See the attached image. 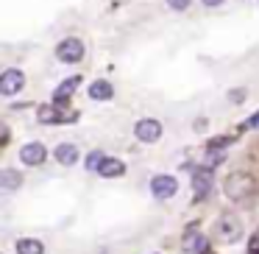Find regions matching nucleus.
Wrapping results in <instances>:
<instances>
[{
	"instance_id": "14",
	"label": "nucleus",
	"mask_w": 259,
	"mask_h": 254,
	"mask_svg": "<svg viewBox=\"0 0 259 254\" xmlns=\"http://www.w3.org/2000/svg\"><path fill=\"white\" fill-rule=\"evenodd\" d=\"M56 159H59V165H73L75 159H78V148H75L73 142H62V146L56 148Z\"/></svg>"
},
{
	"instance_id": "20",
	"label": "nucleus",
	"mask_w": 259,
	"mask_h": 254,
	"mask_svg": "<svg viewBox=\"0 0 259 254\" xmlns=\"http://www.w3.org/2000/svg\"><path fill=\"white\" fill-rule=\"evenodd\" d=\"M167 6L176 9V12H184V9L190 6V0H167Z\"/></svg>"
},
{
	"instance_id": "7",
	"label": "nucleus",
	"mask_w": 259,
	"mask_h": 254,
	"mask_svg": "<svg viewBox=\"0 0 259 254\" xmlns=\"http://www.w3.org/2000/svg\"><path fill=\"white\" fill-rule=\"evenodd\" d=\"M48 159V151L42 142H28V146H23V151H20V162L23 165H31V168H36V165H42Z\"/></svg>"
},
{
	"instance_id": "23",
	"label": "nucleus",
	"mask_w": 259,
	"mask_h": 254,
	"mask_svg": "<svg viewBox=\"0 0 259 254\" xmlns=\"http://www.w3.org/2000/svg\"><path fill=\"white\" fill-rule=\"evenodd\" d=\"M242 95H245L242 90H234V92H231V101H234V103H240V101H242Z\"/></svg>"
},
{
	"instance_id": "1",
	"label": "nucleus",
	"mask_w": 259,
	"mask_h": 254,
	"mask_svg": "<svg viewBox=\"0 0 259 254\" xmlns=\"http://www.w3.org/2000/svg\"><path fill=\"white\" fill-rule=\"evenodd\" d=\"M223 193L231 201H245V198H251L256 193V179L251 173H245V170H234V173L226 176Z\"/></svg>"
},
{
	"instance_id": "2",
	"label": "nucleus",
	"mask_w": 259,
	"mask_h": 254,
	"mask_svg": "<svg viewBox=\"0 0 259 254\" xmlns=\"http://www.w3.org/2000/svg\"><path fill=\"white\" fill-rule=\"evenodd\" d=\"M212 237L218 243H223V246H231V243H237L242 237V224L240 218H234V215H223V218L214 221V229H212Z\"/></svg>"
},
{
	"instance_id": "8",
	"label": "nucleus",
	"mask_w": 259,
	"mask_h": 254,
	"mask_svg": "<svg viewBox=\"0 0 259 254\" xmlns=\"http://www.w3.org/2000/svg\"><path fill=\"white\" fill-rule=\"evenodd\" d=\"M39 123H48V126H56V123H73V120H67V115L59 109V103H42L39 106Z\"/></svg>"
},
{
	"instance_id": "13",
	"label": "nucleus",
	"mask_w": 259,
	"mask_h": 254,
	"mask_svg": "<svg viewBox=\"0 0 259 254\" xmlns=\"http://www.w3.org/2000/svg\"><path fill=\"white\" fill-rule=\"evenodd\" d=\"M90 98L92 101H109V98H114V87L109 84V81L98 79L90 84Z\"/></svg>"
},
{
	"instance_id": "21",
	"label": "nucleus",
	"mask_w": 259,
	"mask_h": 254,
	"mask_svg": "<svg viewBox=\"0 0 259 254\" xmlns=\"http://www.w3.org/2000/svg\"><path fill=\"white\" fill-rule=\"evenodd\" d=\"M229 137H214V140L212 142H209V148H223V151H226V146H229Z\"/></svg>"
},
{
	"instance_id": "17",
	"label": "nucleus",
	"mask_w": 259,
	"mask_h": 254,
	"mask_svg": "<svg viewBox=\"0 0 259 254\" xmlns=\"http://www.w3.org/2000/svg\"><path fill=\"white\" fill-rule=\"evenodd\" d=\"M220 162H223V148H209L201 165H203V168H209V170H214Z\"/></svg>"
},
{
	"instance_id": "16",
	"label": "nucleus",
	"mask_w": 259,
	"mask_h": 254,
	"mask_svg": "<svg viewBox=\"0 0 259 254\" xmlns=\"http://www.w3.org/2000/svg\"><path fill=\"white\" fill-rule=\"evenodd\" d=\"M23 185V176L17 173V170H3L0 173V187H6V190H14V187Z\"/></svg>"
},
{
	"instance_id": "5",
	"label": "nucleus",
	"mask_w": 259,
	"mask_h": 254,
	"mask_svg": "<svg viewBox=\"0 0 259 254\" xmlns=\"http://www.w3.org/2000/svg\"><path fill=\"white\" fill-rule=\"evenodd\" d=\"M134 134H137V140H140V142H156L159 137H162V123L153 120V118H142L140 123H137Z\"/></svg>"
},
{
	"instance_id": "11",
	"label": "nucleus",
	"mask_w": 259,
	"mask_h": 254,
	"mask_svg": "<svg viewBox=\"0 0 259 254\" xmlns=\"http://www.w3.org/2000/svg\"><path fill=\"white\" fill-rule=\"evenodd\" d=\"M78 84H81V79H78V76H70L67 81H62V84L56 87V92H53V101H56L59 106H62V103H67V98L73 95L75 90H78Z\"/></svg>"
},
{
	"instance_id": "12",
	"label": "nucleus",
	"mask_w": 259,
	"mask_h": 254,
	"mask_svg": "<svg viewBox=\"0 0 259 254\" xmlns=\"http://www.w3.org/2000/svg\"><path fill=\"white\" fill-rule=\"evenodd\" d=\"M98 173H101L103 179H117V176L125 173V165L120 162V159H114V157H103V162H101V168H98Z\"/></svg>"
},
{
	"instance_id": "24",
	"label": "nucleus",
	"mask_w": 259,
	"mask_h": 254,
	"mask_svg": "<svg viewBox=\"0 0 259 254\" xmlns=\"http://www.w3.org/2000/svg\"><path fill=\"white\" fill-rule=\"evenodd\" d=\"M203 6H209V9H214V6H220V3H223V0H201Z\"/></svg>"
},
{
	"instance_id": "6",
	"label": "nucleus",
	"mask_w": 259,
	"mask_h": 254,
	"mask_svg": "<svg viewBox=\"0 0 259 254\" xmlns=\"http://www.w3.org/2000/svg\"><path fill=\"white\" fill-rule=\"evenodd\" d=\"M23 87H25V76L20 70H6V73L0 76V92L3 95H17Z\"/></svg>"
},
{
	"instance_id": "9",
	"label": "nucleus",
	"mask_w": 259,
	"mask_h": 254,
	"mask_svg": "<svg viewBox=\"0 0 259 254\" xmlns=\"http://www.w3.org/2000/svg\"><path fill=\"white\" fill-rule=\"evenodd\" d=\"M151 190L156 198H173L176 190H179V182H176L173 176H153Z\"/></svg>"
},
{
	"instance_id": "15",
	"label": "nucleus",
	"mask_w": 259,
	"mask_h": 254,
	"mask_svg": "<svg viewBox=\"0 0 259 254\" xmlns=\"http://www.w3.org/2000/svg\"><path fill=\"white\" fill-rule=\"evenodd\" d=\"M17 254H45V246L34 237H23L17 240Z\"/></svg>"
},
{
	"instance_id": "10",
	"label": "nucleus",
	"mask_w": 259,
	"mask_h": 254,
	"mask_svg": "<svg viewBox=\"0 0 259 254\" xmlns=\"http://www.w3.org/2000/svg\"><path fill=\"white\" fill-rule=\"evenodd\" d=\"M192 190H195V198H203L209 190H212V170L201 168L192 173Z\"/></svg>"
},
{
	"instance_id": "19",
	"label": "nucleus",
	"mask_w": 259,
	"mask_h": 254,
	"mask_svg": "<svg viewBox=\"0 0 259 254\" xmlns=\"http://www.w3.org/2000/svg\"><path fill=\"white\" fill-rule=\"evenodd\" d=\"M248 254H259V229L251 235V240H248Z\"/></svg>"
},
{
	"instance_id": "4",
	"label": "nucleus",
	"mask_w": 259,
	"mask_h": 254,
	"mask_svg": "<svg viewBox=\"0 0 259 254\" xmlns=\"http://www.w3.org/2000/svg\"><path fill=\"white\" fill-rule=\"evenodd\" d=\"M181 248H184L187 254H206L209 243H206V237H203L201 226H190V229L184 232V237H181Z\"/></svg>"
},
{
	"instance_id": "18",
	"label": "nucleus",
	"mask_w": 259,
	"mask_h": 254,
	"mask_svg": "<svg viewBox=\"0 0 259 254\" xmlns=\"http://www.w3.org/2000/svg\"><path fill=\"white\" fill-rule=\"evenodd\" d=\"M101 162H103V154H90V157H87V168H92V170H98L101 168Z\"/></svg>"
},
{
	"instance_id": "22",
	"label": "nucleus",
	"mask_w": 259,
	"mask_h": 254,
	"mask_svg": "<svg viewBox=\"0 0 259 254\" xmlns=\"http://www.w3.org/2000/svg\"><path fill=\"white\" fill-rule=\"evenodd\" d=\"M245 126H248V129H253V126H259V112H256V115H251V118H248V123H245Z\"/></svg>"
},
{
	"instance_id": "3",
	"label": "nucleus",
	"mask_w": 259,
	"mask_h": 254,
	"mask_svg": "<svg viewBox=\"0 0 259 254\" xmlns=\"http://www.w3.org/2000/svg\"><path fill=\"white\" fill-rule=\"evenodd\" d=\"M56 59H59V62H67V64L81 62V59H84V42L75 40V37H67L64 42H59Z\"/></svg>"
}]
</instances>
